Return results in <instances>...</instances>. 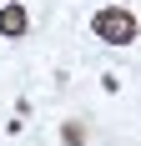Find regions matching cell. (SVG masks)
I'll return each instance as SVG.
<instances>
[{
    "label": "cell",
    "instance_id": "obj_1",
    "mask_svg": "<svg viewBox=\"0 0 141 146\" xmlns=\"http://www.w3.org/2000/svg\"><path fill=\"white\" fill-rule=\"evenodd\" d=\"M91 30H96V40H106V45H131L136 40V15H131L126 5H101V10L91 15Z\"/></svg>",
    "mask_w": 141,
    "mask_h": 146
},
{
    "label": "cell",
    "instance_id": "obj_2",
    "mask_svg": "<svg viewBox=\"0 0 141 146\" xmlns=\"http://www.w3.org/2000/svg\"><path fill=\"white\" fill-rule=\"evenodd\" d=\"M25 30H30L25 5H0V35H5V40H20Z\"/></svg>",
    "mask_w": 141,
    "mask_h": 146
},
{
    "label": "cell",
    "instance_id": "obj_3",
    "mask_svg": "<svg viewBox=\"0 0 141 146\" xmlns=\"http://www.w3.org/2000/svg\"><path fill=\"white\" fill-rule=\"evenodd\" d=\"M61 141L66 146H86V126L81 121H66V126H61Z\"/></svg>",
    "mask_w": 141,
    "mask_h": 146
}]
</instances>
